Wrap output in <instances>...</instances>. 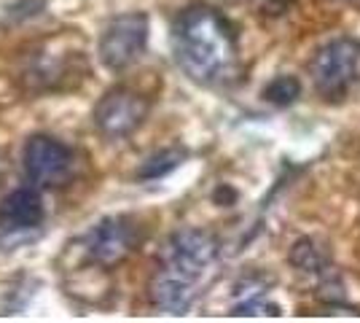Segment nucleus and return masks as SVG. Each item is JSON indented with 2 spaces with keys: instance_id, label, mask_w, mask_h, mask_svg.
Instances as JSON below:
<instances>
[{
  "instance_id": "nucleus-11",
  "label": "nucleus",
  "mask_w": 360,
  "mask_h": 323,
  "mask_svg": "<svg viewBox=\"0 0 360 323\" xmlns=\"http://www.w3.org/2000/svg\"><path fill=\"white\" fill-rule=\"evenodd\" d=\"M186 156L188 151L186 148H180V146H172V148H162L159 154L148 156L140 170H137V181H159V178H165L169 175L172 170H178L183 162H186Z\"/></svg>"
},
{
  "instance_id": "nucleus-7",
  "label": "nucleus",
  "mask_w": 360,
  "mask_h": 323,
  "mask_svg": "<svg viewBox=\"0 0 360 323\" xmlns=\"http://www.w3.org/2000/svg\"><path fill=\"white\" fill-rule=\"evenodd\" d=\"M22 165L35 189H60L75 175L73 148L51 135H32L25 146Z\"/></svg>"
},
{
  "instance_id": "nucleus-2",
  "label": "nucleus",
  "mask_w": 360,
  "mask_h": 323,
  "mask_svg": "<svg viewBox=\"0 0 360 323\" xmlns=\"http://www.w3.org/2000/svg\"><path fill=\"white\" fill-rule=\"evenodd\" d=\"M218 256L221 243L212 232L178 229L169 234L148 283L150 305L172 315L188 312L199 296V286L218 264Z\"/></svg>"
},
{
  "instance_id": "nucleus-4",
  "label": "nucleus",
  "mask_w": 360,
  "mask_h": 323,
  "mask_svg": "<svg viewBox=\"0 0 360 323\" xmlns=\"http://www.w3.org/2000/svg\"><path fill=\"white\" fill-rule=\"evenodd\" d=\"M84 262L100 270H116L135 253L143 243V227L132 215H108L97 221L81 240Z\"/></svg>"
},
{
  "instance_id": "nucleus-8",
  "label": "nucleus",
  "mask_w": 360,
  "mask_h": 323,
  "mask_svg": "<svg viewBox=\"0 0 360 323\" xmlns=\"http://www.w3.org/2000/svg\"><path fill=\"white\" fill-rule=\"evenodd\" d=\"M89 73V65L84 62V51H54L51 41L44 44L25 65L22 81L27 84L30 92H57L68 89L70 78L81 81Z\"/></svg>"
},
{
  "instance_id": "nucleus-3",
  "label": "nucleus",
  "mask_w": 360,
  "mask_h": 323,
  "mask_svg": "<svg viewBox=\"0 0 360 323\" xmlns=\"http://www.w3.org/2000/svg\"><path fill=\"white\" fill-rule=\"evenodd\" d=\"M309 78L326 103L345 100L360 84V41L333 38L323 44L309 62Z\"/></svg>"
},
{
  "instance_id": "nucleus-9",
  "label": "nucleus",
  "mask_w": 360,
  "mask_h": 323,
  "mask_svg": "<svg viewBox=\"0 0 360 323\" xmlns=\"http://www.w3.org/2000/svg\"><path fill=\"white\" fill-rule=\"evenodd\" d=\"M44 218V197H41V189H35V186L14 189L0 202V229L6 232H16V234H25V237L35 240Z\"/></svg>"
},
{
  "instance_id": "nucleus-6",
  "label": "nucleus",
  "mask_w": 360,
  "mask_h": 323,
  "mask_svg": "<svg viewBox=\"0 0 360 323\" xmlns=\"http://www.w3.org/2000/svg\"><path fill=\"white\" fill-rule=\"evenodd\" d=\"M150 113V100L146 94L129 87H113L108 89L100 103L94 106L91 122L97 132L108 140H124L135 135L137 129L146 124Z\"/></svg>"
},
{
  "instance_id": "nucleus-1",
  "label": "nucleus",
  "mask_w": 360,
  "mask_h": 323,
  "mask_svg": "<svg viewBox=\"0 0 360 323\" xmlns=\"http://www.w3.org/2000/svg\"><path fill=\"white\" fill-rule=\"evenodd\" d=\"M172 54L178 68L199 87L226 89L242 73L234 25L212 6H186L172 22Z\"/></svg>"
},
{
  "instance_id": "nucleus-12",
  "label": "nucleus",
  "mask_w": 360,
  "mask_h": 323,
  "mask_svg": "<svg viewBox=\"0 0 360 323\" xmlns=\"http://www.w3.org/2000/svg\"><path fill=\"white\" fill-rule=\"evenodd\" d=\"M301 97V81L296 76H274L264 87V100L269 106L288 108Z\"/></svg>"
},
{
  "instance_id": "nucleus-10",
  "label": "nucleus",
  "mask_w": 360,
  "mask_h": 323,
  "mask_svg": "<svg viewBox=\"0 0 360 323\" xmlns=\"http://www.w3.org/2000/svg\"><path fill=\"white\" fill-rule=\"evenodd\" d=\"M288 259H290L293 270H296L299 275H307L315 280L323 296H328L330 299V291L342 293V283H339V277H336V272H333V264H330L326 248L320 246L317 240H312V237H301L299 243H293Z\"/></svg>"
},
{
  "instance_id": "nucleus-5",
  "label": "nucleus",
  "mask_w": 360,
  "mask_h": 323,
  "mask_svg": "<svg viewBox=\"0 0 360 323\" xmlns=\"http://www.w3.org/2000/svg\"><path fill=\"white\" fill-rule=\"evenodd\" d=\"M150 19L143 11H127V14L113 16L105 25L97 44V57L108 70L119 73L135 65L143 51L148 46Z\"/></svg>"
}]
</instances>
